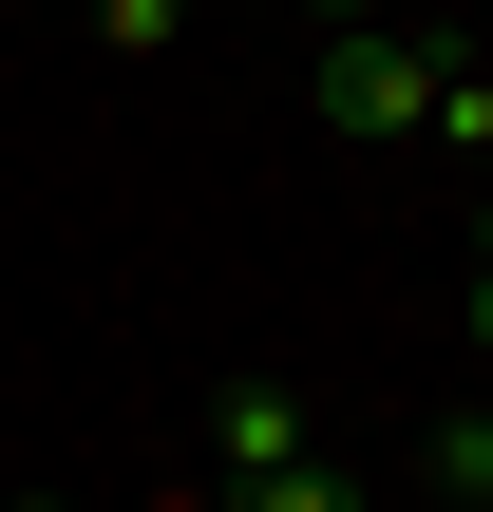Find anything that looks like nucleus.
Returning a JSON list of instances; mask_svg holds the SVG:
<instances>
[{"instance_id":"nucleus-1","label":"nucleus","mask_w":493,"mask_h":512,"mask_svg":"<svg viewBox=\"0 0 493 512\" xmlns=\"http://www.w3.org/2000/svg\"><path fill=\"white\" fill-rule=\"evenodd\" d=\"M437 76H456V38H418V19H323V57H304V114L323 133H437Z\"/></svg>"},{"instance_id":"nucleus-2","label":"nucleus","mask_w":493,"mask_h":512,"mask_svg":"<svg viewBox=\"0 0 493 512\" xmlns=\"http://www.w3.org/2000/svg\"><path fill=\"white\" fill-rule=\"evenodd\" d=\"M285 456H304V399H285V380H247V399L209 418V475L247 494V475H285Z\"/></svg>"},{"instance_id":"nucleus-3","label":"nucleus","mask_w":493,"mask_h":512,"mask_svg":"<svg viewBox=\"0 0 493 512\" xmlns=\"http://www.w3.org/2000/svg\"><path fill=\"white\" fill-rule=\"evenodd\" d=\"M437 152H456V171H493V57H456V76H437Z\"/></svg>"},{"instance_id":"nucleus-4","label":"nucleus","mask_w":493,"mask_h":512,"mask_svg":"<svg viewBox=\"0 0 493 512\" xmlns=\"http://www.w3.org/2000/svg\"><path fill=\"white\" fill-rule=\"evenodd\" d=\"M228 512H380V494H361V475H323V456H285V475H247Z\"/></svg>"},{"instance_id":"nucleus-5","label":"nucleus","mask_w":493,"mask_h":512,"mask_svg":"<svg viewBox=\"0 0 493 512\" xmlns=\"http://www.w3.org/2000/svg\"><path fill=\"white\" fill-rule=\"evenodd\" d=\"M95 38H114V57H171V38H190V0H95Z\"/></svg>"},{"instance_id":"nucleus-6","label":"nucleus","mask_w":493,"mask_h":512,"mask_svg":"<svg viewBox=\"0 0 493 512\" xmlns=\"http://www.w3.org/2000/svg\"><path fill=\"white\" fill-rule=\"evenodd\" d=\"M456 323H475V361H493V247H475V285H456Z\"/></svg>"},{"instance_id":"nucleus-7","label":"nucleus","mask_w":493,"mask_h":512,"mask_svg":"<svg viewBox=\"0 0 493 512\" xmlns=\"http://www.w3.org/2000/svg\"><path fill=\"white\" fill-rule=\"evenodd\" d=\"M285 19H304V38H323V19H380V0H285Z\"/></svg>"},{"instance_id":"nucleus-8","label":"nucleus","mask_w":493,"mask_h":512,"mask_svg":"<svg viewBox=\"0 0 493 512\" xmlns=\"http://www.w3.org/2000/svg\"><path fill=\"white\" fill-rule=\"evenodd\" d=\"M19 512H38V494H19Z\"/></svg>"},{"instance_id":"nucleus-9","label":"nucleus","mask_w":493,"mask_h":512,"mask_svg":"<svg viewBox=\"0 0 493 512\" xmlns=\"http://www.w3.org/2000/svg\"><path fill=\"white\" fill-rule=\"evenodd\" d=\"M475 512H493V494H475Z\"/></svg>"}]
</instances>
